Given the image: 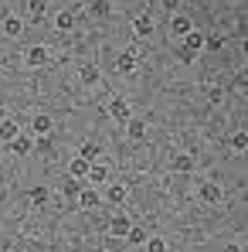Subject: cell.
Here are the masks:
<instances>
[{"label":"cell","instance_id":"6da1fadb","mask_svg":"<svg viewBox=\"0 0 248 252\" xmlns=\"http://www.w3.org/2000/svg\"><path fill=\"white\" fill-rule=\"evenodd\" d=\"M51 129H55V120H51L48 113H38V116L31 120V136H34V140H44V136H51Z\"/></svg>","mask_w":248,"mask_h":252},{"label":"cell","instance_id":"7a4b0ae2","mask_svg":"<svg viewBox=\"0 0 248 252\" xmlns=\"http://www.w3.org/2000/svg\"><path fill=\"white\" fill-rule=\"evenodd\" d=\"M24 62H28L31 68H41L44 62H48V48H44V44H31V48L24 51Z\"/></svg>","mask_w":248,"mask_h":252},{"label":"cell","instance_id":"3957f363","mask_svg":"<svg viewBox=\"0 0 248 252\" xmlns=\"http://www.w3.org/2000/svg\"><path fill=\"white\" fill-rule=\"evenodd\" d=\"M79 205L82 208H99L102 205V194L95 191V184H85L82 191H79Z\"/></svg>","mask_w":248,"mask_h":252},{"label":"cell","instance_id":"277c9868","mask_svg":"<svg viewBox=\"0 0 248 252\" xmlns=\"http://www.w3.org/2000/svg\"><path fill=\"white\" fill-rule=\"evenodd\" d=\"M109 116L119 120V123H126V120H133V109H129L126 99H112V102H109Z\"/></svg>","mask_w":248,"mask_h":252},{"label":"cell","instance_id":"5b68a950","mask_svg":"<svg viewBox=\"0 0 248 252\" xmlns=\"http://www.w3.org/2000/svg\"><path fill=\"white\" fill-rule=\"evenodd\" d=\"M201 48H204V34H201V31H187V34H184V51H191V55L197 58Z\"/></svg>","mask_w":248,"mask_h":252},{"label":"cell","instance_id":"8992f818","mask_svg":"<svg viewBox=\"0 0 248 252\" xmlns=\"http://www.w3.org/2000/svg\"><path fill=\"white\" fill-rule=\"evenodd\" d=\"M88 184H106L109 181V167L102 164V160H95V164H88V177H85Z\"/></svg>","mask_w":248,"mask_h":252},{"label":"cell","instance_id":"52a82bcc","mask_svg":"<svg viewBox=\"0 0 248 252\" xmlns=\"http://www.w3.org/2000/svg\"><path fill=\"white\" fill-rule=\"evenodd\" d=\"M116 72H123V75L136 72V48H129V51H123V55L116 58Z\"/></svg>","mask_w":248,"mask_h":252},{"label":"cell","instance_id":"ba28073f","mask_svg":"<svg viewBox=\"0 0 248 252\" xmlns=\"http://www.w3.org/2000/svg\"><path fill=\"white\" fill-rule=\"evenodd\" d=\"M126 136H129L133 143L146 140V123H143V120H126Z\"/></svg>","mask_w":248,"mask_h":252},{"label":"cell","instance_id":"9c48e42d","mask_svg":"<svg viewBox=\"0 0 248 252\" xmlns=\"http://www.w3.org/2000/svg\"><path fill=\"white\" fill-rule=\"evenodd\" d=\"M170 167L177 170V174H191V170H194V154H173Z\"/></svg>","mask_w":248,"mask_h":252},{"label":"cell","instance_id":"30bf717a","mask_svg":"<svg viewBox=\"0 0 248 252\" xmlns=\"http://www.w3.org/2000/svg\"><path fill=\"white\" fill-rule=\"evenodd\" d=\"M201 198H204L207 205H214V201H221V198H224V191H221V184L204 181V184H201Z\"/></svg>","mask_w":248,"mask_h":252},{"label":"cell","instance_id":"8fae6325","mask_svg":"<svg viewBox=\"0 0 248 252\" xmlns=\"http://www.w3.org/2000/svg\"><path fill=\"white\" fill-rule=\"evenodd\" d=\"M129 225H133V221L126 218L123 211H119V215H112V221H109V232H112L116 239H126V232H129Z\"/></svg>","mask_w":248,"mask_h":252},{"label":"cell","instance_id":"7c38bea8","mask_svg":"<svg viewBox=\"0 0 248 252\" xmlns=\"http://www.w3.org/2000/svg\"><path fill=\"white\" fill-rule=\"evenodd\" d=\"M126 194H129L126 184H109V188H106V201H109V205H123Z\"/></svg>","mask_w":248,"mask_h":252},{"label":"cell","instance_id":"4fadbf2b","mask_svg":"<svg viewBox=\"0 0 248 252\" xmlns=\"http://www.w3.org/2000/svg\"><path fill=\"white\" fill-rule=\"evenodd\" d=\"M3 34H7V38H21V34H24V21L10 14V17L3 21Z\"/></svg>","mask_w":248,"mask_h":252},{"label":"cell","instance_id":"5bb4252c","mask_svg":"<svg viewBox=\"0 0 248 252\" xmlns=\"http://www.w3.org/2000/svg\"><path fill=\"white\" fill-rule=\"evenodd\" d=\"M170 28H173V34H177V38H184L187 31H194L191 17H180V14H173V17H170Z\"/></svg>","mask_w":248,"mask_h":252},{"label":"cell","instance_id":"9a60e30c","mask_svg":"<svg viewBox=\"0 0 248 252\" xmlns=\"http://www.w3.org/2000/svg\"><path fill=\"white\" fill-rule=\"evenodd\" d=\"M10 150H14V154H31V150H34V136H21V133H17V136L10 140Z\"/></svg>","mask_w":248,"mask_h":252},{"label":"cell","instance_id":"2e32d148","mask_svg":"<svg viewBox=\"0 0 248 252\" xmlns=\"http://www.w3.org/2000/svg\"><path fill=\"white\" fill-rule=\"evenodd\" d=\"M133 31L139 38H150L153 34V17H133Z\"/></svg>","mask_w":248,"mask_h":252},{"label":"cell","instance_id":"e0dca14e","mask_svg":"<svg viewBox=\"0 0 248 252\" xmlns=\"http://www.w3.org/2000/svg\"><path fill=\"white\" fill-rule=\"evenodd\" d=\"M68 174H72V177H79V181H85V177H88V160L75 157V160L68 164Z\"/></svg>","mask_w":248,"mask_h":252},{"label":"cell","instance_id":"ac0fdd59","mask_svg":"<svg viewBox=\"0 0 248 252\" xmlns=\"http://www.w3.org/2000/svg\"><path fill=\"white\" fill-rule=\"evenodd\" d=\"M17 133H21V126L14 123V120H3V123H0V140H3V143H10Z\"/></svg>","mask_w":248,"mask_h":252},{"label":"cell","instance_id":"d6986e66","mask_svg":"<svg viewBox=\"0 0 248 252\" xmlns=\"http://www.w3.org/2000/svg\"><path fill=\"white\" fill-rule=\"evenodd\" d=\"M79 79H82V85H95L99 82V68L95 65H82L79 68Z\"/></svg>","mask_w":248,"mask_h":252},{"label":"cell","instance_id":"ffe728a7","mask_svg":"<svg viewBox=\"0 0 248 252\" xmlns=\"http://www.w3.org/2000/svg\"><path fill=\"white\" fill-rule=\"evenodd\" d=\"M79 157H82V160H88V164H95V160L102 157V150H99L95 143H82V150H79Z\"/></svg>","mask_w":248,"mask_h":252},{"label":"cell","instance_id":"44dd1931","mask_svg":"<svg viewBox=\"0 0 248 252\" xmlns=\"http://www.w3.org/2000/svg\"><path fill=\"white\" fill-rule=\"evenodd\" d=\"M126 242H133V246H143V242H146V228H139V225H129V232H126Z\"/></svg>","mask_w":248,"mask_h":252},{"label":"cell","instance_id":"7402d4cb","mask_svg":"<svg viewBox=\"0 0 248 252\" xmlns=\"http://www.w3.org/2000/svg\"><path fill=\"white\" fill-rule=\"evenodd\" d=\"M55 28H58V31H72V28H75V17H72V14H65V10H61V14H58V17H55Z\"/></svg>","mask_w":248,"mask_h":252},{"label":"cell","instance_id":"603a6c76","mask_svg":"<svg viewBox=\"0 0 248 252\" xmlns=\"http://www.w3.org/2000/svg\"><path fill=\"white\" fill-rule=\"evenodd\" d=\"M143 246H146V252H166V242L160 239V235H146Z\"/></svg>","mask_w":248,"mask_h":252},{"label":"cell","instance_id":"cb8c5ba5","mask_svg":"<svg viewBox=\"0 0 248 252\" xmlns=\"http://www.w3.org/2000/svg\"><path fill=\"white\" fill-rule=\"evenodd\" d=\"M28 10H31V21H41L44 10H48V3H44V0H31V3H28Z\"/></svg>","mask_w":248,"mask_h":252},{"label":"cell","instance_id":"d4e9b609","mask_svg":"<svg viewBox=\"0 0 248 252\" xmlns=\"http://www.w3.org/2000/svg\"><path fill=\"white\" fill-rule=\"evenodd\" d=\"M231 150H238V154H245V150H248V136H245V133H235V136H231Z\"/></svg>","mask_w":248,"mask_h":252},{"label":"cell","instance_id":"484cf974","mask_svg":"<svg viewBox=\"0 0 248 252\" xmlns=\"http://www.w3.org/2000/svg\"><path fill=\"white\" fill-rule=\"evenodd\" d=\"M31 201L34 205H48V188H31Z\"/></svg>","mask_w":248,"mask_h":252},{"label":"cell","instance_id":"4316f807","mask_svg":"<svg viewBox=\"0 0 248 252\" xmlns=\"http://www.w3.org/2000/svg\"><path fill=\"white\" fill-rule=\"evenodd\" d=\"M92 14L95 17H106L109 14V0H92Z\"/></svg>","mask_w":248,"mask_h":252},{"label":"cell","instance_id":"83f0119b","mask_svg":"<svg viewBox=\"0 0 248 252\" xmlns=\"http://www.w3.org/2000/svg\"><path fill=\"white\" fill-rule=\"evenodd\" d=\"M207 99H211V102H221V99H224V92H221L218 85H207Z\"/></svg>","mask_w":248,"mask_h":252},{"label":"cell","instance_id":"f1b7e54d","mask_svg":"<svg viewBox=\"0 0 248 252\" xmlns=\"http://www.w3.org/2000/svg\"><path fill=\"white\" fill-rule=\"evenodd\" d=\"M204 48H211V51H218V48H221V38H218V34H211V38H204Z\"/></svg>","mask_w":248,"mask_h":252},{"label":"cell","instance_id":"f546056e","mask_svg":"<svg viewBox=\"0 0 248 252\" xmlns=\"http://www.w3.org/2000/svg\"><path fill=\"white\" fill-rule=\"evenodd\" d=\"M65 191H75V194H79V191H82V184H79V177H72V181H65Z\"/></svg>","mask_w":248,"mask_h":252},{"label":"cell","instance_id":"4dcf8cb0","mask_svg":"<svg viewBox=\"0 0 248 252\" xmlns=\"http://www.w3.org/2000/svg\"><path fill=\"white\" fill-rule=\"evenodd\" d=\"M164 3V10H170V14H177V7H180V0H160Z\"/></svg>","mask_w":248,"mask_h":252},{"label":"cell","instance_id":"1f68e13d","mask_svg":"<svg viewBox=\"0 0 248 252\" xmlns=\"http://www.w3.org/2000/svg\"><path fill=\"white\" fill-rule=\"evenodd\" d=\"M7 17H10V7H7V3H3V0H0V24H3V21H7Z\"/></svg>","mask_w":248,"mask_h":252},{"label":"cell","instance_id":"d6a6232c","mask_svg":"<svg viewBox=\"0 0 248 252\" xmlns=\"http://www.w3.org/2000/svg\"><path fill=\"white\" fill-rule=\"evenodd\" d=\"M224 252H245L242 246H224Z\"/></svg>","mask_w":248,"mask_h":252},{"label":"cell","instance_id":"836d02e7","mask_svg":"<svg viewBox=\"0 0 248 252\" xmlns=\"http://www.w3.org/2000/svg\"><path fill=\"white\" fill-rule=\"evenodd\" d=\"M88 3H92V0H88Z\"/></svg>","mask_w":248,"mask_h":252}]
</instances>
